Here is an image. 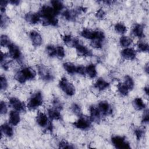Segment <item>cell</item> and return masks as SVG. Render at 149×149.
Segmentation results:
<instances>
[{"instance_id": "obj_27", "label": "cell", "mask_w": 149, "mask_h": 149, "mask_svg": "<svg viewBox=\"0 0 149 149\" xmlns=\"http://www.w3.org/2000/svg\"><path fill=\"white\" fill-rule=\"evenodd\" d=\"M114 31L120 36H123L127 32V27L126 25L122 22H117L113 26Z\"/></svg>"}, {"instance_id": "obj_43", "label": "cell", "mask_w": 149, "mask_h": 149, "mask_svg": "<svg viewBox=\"0 0 149 149\" xmlns=\"http://www.w3.org/2000/svg\"><path fill=\"white\" fill-rule=\"evenodd\" d=\"M9 23V18L5 13L1 14V27L2 29L5 28Z\"/></svg>"}, {"instance_id": "obj_42", "label": "cell", "mask_w": 149, "mask_h": 149, "mask_svg": "<svg viewBox=\"0 0 149 149\" xmlns=\"http://www.w3.org/2000/svg\"><path fill=\"white\" fill-rule=\"evenodd\" d=\"M149 122V113H148V109L147 108L143 110V113L141 115V123L144 125H147Z\"/></svg>"}, {"instance_id": "obj_19", "label": "cell", "mask_w": 149, "mask_h": 149, "mask_svg": "<svg viewBox=\"0 0 149 149\" xmlns=\"http://www.w3.org/2000/svg\"><path fill=\"white\" fill-rule=\"evenodd\" d=\"M1 137L3 136L7 138H12L14 136V130L13 126L9 122L3 123L1 126Z\"/></svg>"}, {"instance_id": "obj_37", "label": "cell", "mask_w": 149, "mask_h": 149, "mask_svg": "<svg viewBox=\"0 0 149 149\" xmlns=\"http://www.w3.org/2000/svg\"><path fill=\"white\" fill-rule=\"evenodd\" d=\"M0 83H1V92L2 91H5L9 86L8 84V80L6 77L5 75L1 74L0 77Z\"/></svg>"}, {"instance_id": "obj_33", "label": "cell", "mask_w": 149, "mask_h": 149, "mask_svg": "<svg viewBox=\"0 0 149 149\" xmlns=\"http://www.w3.org/2000/svg\"><path fill=\"white\" fill-rule=\"evenodd\" d=\"M47 55L50 58L56 57V45L53 44H48L45 47V48Z\"/></svg>"}, {"instance_id": "obj_21", "label": "cell", "mask_w": 149, "mask_h": 149, "mask_svg": "<svg viewBox=\"0 0 149 149\" xmlns=\"http://www.w3.org/2000/svg\"><path fill=\"white\" fill-rule=\"evenodd\" d=\"M93 87L98 91H104L109 88L110 83L103 78L97 79L93 84Z\"/></svg>"}, {"instance_id": "obj_49", "label": "cell", "mask_w": 149, "mask_h": 149, "mask_svg": "<svg viewBox=\"0 0 149 149\" xmlns=\"http://www.w3.org/2000/svg\"><path fill=\"white\" fill-rule=\"evenodd\" d=\"M143 91H144V94H145L147 97H148V92H149L148 86H144V87L143 88Z\"/></svg>"}, {"instance_id": "obj_13", "label": "cell", "mask_w": 149, "mask_h": 149, "mask_svg": "<svg viewBox=\"0 0 149 149\" xmlns=\"http://www.w3.org/2000/svg\"><path fill=\"white\" fill-rule=\"evenodd\" d=\"M24 20L31 25H37L41 23V19L39 13L37 12L30 11L24 15Z\"/></svg>"}, {"instance_id": "obj_29", "label": "cell", "mask_w": 149, "mask_h": 149, "mask_svg": "<svg viewBox=\"0 0 149 149\" xmlns=\"http://www.w3.org/2000/svg\"><path fill=\"white\" fill-rule=\"evenodd\" d=\"M80 34L83 38L91 41L94 37V30H91L88 28H83L80 31Z\"/></svg>"}, {"instance_id": "obj_32", "label": "cell", "mask_w": 149, "mask_h": 149, "mask_svg": "<svg viewBox=\"0 0 149 149\" xmlns=\"http://www.w3.org/2000/svg\"><path fill=\"white\" fill-rule=\"evenodd\" d=\"M123 83L126 86L129 91H132L135 86V83L133 78L129 75L126 74L123 77Z\"/></svg>"}, {"instance_id": "obj_14", "label": "cell", "mask_w": 149, "mask_h": 149, "mask_svg": "<svg viewBox=\"0 0 149 149\" xmlns=\"http://www.w3.org/2000/svg\"><path fill=\"white\" fill-rule=\"evenodd\" d=\"M137 55V51L132 47L125 48L120 51V56L125 60L134 61L136 59Z\"/></svg>"}, {"instance_id": "obj_30", "label": "cell", "mask_w": 149, "mask_h": 149, "mask_svg": "<svg viewBox=\"0 0 149 149\" xmlns=\"http://www.w3.org/2000/svg\"><path fill=\"white\" fill-rule=\"evenodd\" d=\"M116 89L118 93L122 97H127L129 93V90L123 82H119L116 84Z\"/></svg>"}, {"instance_id": "obj_6", "label": "cell", "mask_w": 149, "mask_h": 149, "mask_svg": "<svg viewBox=\"0 0 149 149\" xmlns=\"http://www.w3.org/2000/svg\"><path fill=\"white\" fill-rule=\"evenodd\" d=\"M37 74L39 77L45 82H49L54 80L55 76L52 70L47 66L43 64L37 65Z\"/></svg>"}, {"instance_id": "obj_35", "label": "cell", "mask_w": 149, "mask_h": 149, "mask_svg": "<svg viewBox=\"0 0 149 149\" xmlns=\"http://www.w3.org/2000/svg\"><path fill=\"white\" fill-rule=\"evenodd\" d=\"M12 43L9 37L5 34H3L1 36V47L2 48L7 47Z\"/></svg>"}, {"instance_id": "obj_31", "label": "cell", "mask_w": 149, "mask_h": 149, "mask_svg": "<svg viewBox=\"0 0 149 149\" xmlns=\"http://www.w3.org/2000/svg\"><path fill=\"white\" fill-rule=\"evenodd\" d=\"M136 51L141 53H147L149 51V45L147 42L140 40L136 44Z\"/></svg>"}, {"instance_id": "obj_28", "label": "cell", "mask_w": 149, "mask_h": 149, "mask_svg": "<svg viewBox=\"0 0 149 149\" xmlns=\"http://www.w3.org/2000/svg\"><path fill=\"white\" fill-rule=\"evenodd\" d=\"M133 42V40L132 38L126 35L120 36L119 39V44L120 46L123 48L130 47Z\"/></svg>"}, {"instance_id": "obj_15", "label": "cell", "mask_w": 149, "mask_h": 149, "mask_svg": "<svg viewBox=\"0 0 149 149\" xmlns=\"http://www.w3.org/2000/svg\"><path fill=\"white\" fill-rule=\"evenodd\" d=\"M89 118L93 123H99L102 118L98 107L95 105H91L88 108Z\"/></svg>"}, {"instance_id": "obj_24", "label": "cell", "mask_w": 149, "mask_h": 149, "mask_svg": "<svg viewBox=\"0 0 149 149\" xmlns=\"http://www.w3.org/2000/svg\"><path fill=\"white\" fill-rule=\"evenodd\" d=\"M132 106L133 108L137 111H143L145 109H146L147 105L144 100L140 97H135L133 101H132Z\"/></svg>"}, {"instance_id": "obj_16", "label": "cell", "mask_w": 149, "mask_h": 149, "mask_svg": "<svg viewBox=\"0 0 149 149\" xmlns=\"http://www.w3.org/2000/svg\"><path fill=\"white\" fill-rule=\"evenodd\" d=\"M63 44L69 48H75L80 42L78 38L70 34H65L62 37Z\"/></svg>"}, {"instance_id": "obj_23", "label": "cell", "mask_w": 149, "mask_h": 149, "mask_svg": "<svg viewBox=\"0 0 149 149\" xmlns=\"http://www.w3.org/2000/svg\"><path fill=\"white\" fill-rule=\"evenodd\" d=\"M49 5L51 6V7L54 10V11L55 12V13L58 16L59 15H61L62 12L66 9L65 5L62 1H59V0L51 1Z\"/></svg>"}, {"instance_id": "obj_48", "label": "cell", "mask_w": 149, "mask_h": 149, "mask_svg": "<svg viewBox=\"0 0 149 149\" xmlns=\"http://www.w3.org/2000/svg\"><path fill=\"white\" fill-rule=\"evenodd\" d=\"M20 3V1L18 0H10L9 1V3L13 6H18Z\"/></svg>"}, {"instance_id": "obj_22", "label": "cell", "mask_w": 149, "mask_h": 149, "mask_svg": "<svg viewBox=\"0 0 149 149\" xmlns=\"http://www.w3.org/2000/svg\"><path fill=\"white\" fill-rule=\"evenodd\" d=\"M60 110L50 107L47 109V114L52 120H60L62 119V115Z\"/></svg>"}, {"instance_id": "obj_45", "label": "cell", "mask_w": 149, "mask_h": 149, "mask_svg": "<svg viewBox=\"0 0 149 149\" xmlns=\"http://www.w3.org/2000/svg\"><path fill=\"white\" fill-rule=\"evenodd\" d=\"M58 147L60 148H73L74 146L65 140H61L58 143Z\"/></svg>"}, {"instance_id": "obj_20", "label": "cell", "mask_w": 149, "mask_h": 149, "mask_svg": "<svg viewBox=\"0 0 149 149\" xmlns=\"http://www.w3.org/2000/svg\"><path fill=\"white\" fill-rule=\"evenodd\" d=\"M20 113V112L13 109H12L9 112L8 122L13 126H16L20 123L21 117Z\"/></svg>"}, {"instance_id": "obj_47", "label": "cell", "mask_w": 149, "mask_h": 149, "mask_svg": "<svg viewBox=\"0 0 149 149\" xmlns=\"http://www.w3.org/2000/svg\"><path fill=\"white\" fill-rule=\"evenodd\" d=\"M9 3V1L6 0H1L0 3V10L1 13H5L6 8Z\"/></svg>"}, {"instance_id": "obj_25", "label": "cell", "mask_w": 149, "mask_h": 149, "mask_svg": "<svg viewBox=\"0 0 149 149\" xmlns=\"http://www.w3.org/2000/svg\"><path fill=\"white\" fill-rule=\"evenodd\" d=\"M86 75H87L90 79H95L97 76V66L95 64L91 63L85 66Z\"/></svg>"}, {"instance_id": "obj_38", "label": "cell", "mask_w": 149, "mask_h": 149, "mask_svg": "<svg viewBox=\"0 0 149 149\" xmlns=\"http://www.w3.org/2000/svg\"><path fill=\"white\" fill-rule=\"evenodd\" d=\"M134 134L137 141H140L145 134V130L141 127H136L133 130Z\"/></svg>"}, {"instance_id": "obj_12", "label": "cell", "mask_w": 149, "mask_h": 149, "mask_svg": "<svg viewBox=\"0 0 149 149\" xmlns=\"http://www.w3.org/2000/svg\"><path fill=\"white\" fill-rule=\"evenodd\" d=\"M29 37L32 45L34 47H40L43 42L41 33L36 30H31L29 32Z\"/></svg>"}, {"instance_id": "obj_36", "label": "cell", "mask_w": 149, "mask_h": 149, "mask_svg": "<svg viewBox=\"0 0 149 149\" xmlns=\"http://www.w3.org/2000/svg\"><path fill=\"white\" fill-rule=\"evenodd\" d=\"M56 58L59 59H63L66 56V51L63 46L61 45H56Z\"/></svg>"}, {"instance_id": "obj_40", "label": "cell", "mask_w": 149, "mask_h": 149, "mask_svg": "<svg viewBox=\"0 0 149 149\" xmlns=\"http://www.w3.org/2000/svg\"><path fill=\"white\" fill-rule=\"evenodd\" d=\"M106 15L105 10L102 8H100L95 12V17L99 20H102L105 18Z\"/></svg>"}, {"instance_id": "obj_18", "label": "cell", "mask_w": 149, "mask_h": 149, "mask_svg": "<svg viewBox=\"0 0 149 149\" xmlns=\"http://www.w3.org/2000/svg\"><path fill=\"white\" fill-rule=\"evenodd\" d=\"M144 29L143 24L141 23H135L133 25L131 29L132 34L133 37L141 40L145 37Z\"/></svg>"}, {"instance_id": "obj_34", "label": "cell", "mask_w": 149, "mask_h": 149, "mask_svg": "<svg viewBox=\"0 0 149 149\" xmlns=\"http://www.w3.org/2000/svg\"><path fill=\"white\" fill-rule=\"evenodd\" d=\"M70 110L72 111V112L76 116H77V117L81 116V115H83V112H82V109L81 107H80V105L76 103V102H73L70 105Z\"/></svg>"}, {"instance_id": "obj_5", "label": "cell", "mask_w": 149, "mask_h": 149, "mask_svg": "<svg viewBox=\"0 0 149 149\" xmlns=\"http://www.w3.org/2000/svg\"><path fill=\"white\" fill-rule=\"evenodd\" d=\"M58 87L68 97H73L76 94V89L74 85L65 76H63L60 79L58 82Z\"/></svg>"}, {"instance_id": "obj_7", "label": "cell", "mask_w": 149, "mask_h": 149, "mask_svg": "<svg viewBox=\"0 0 149 149\" xmlns=\"http://www.w3.org/2000/svg\"><path fill=\"white\" fill-rule=\"evenodd\" d=\"M92 122L88 116L83 114L78 117V119L73 122V126L77 129L82 131L88 130L92 126Z\"/></svg>"}, {"instance_id": "obj_1", "label": "cell", "mask_w": 149, "mask_h": 149, "mask_svg": "<svg viewBox=\"0 0 149 149\" xmlns=\"http://www.w3.org/2000/svg\"><path fill=\"white\" fill-rule=\"evenodd\" d=\"M38 12L41 17V23L43 26L57 27L59 24L58 15L50 5H42Z\"/></svg>"}, {"instance_id": "obj_11", "label": "cell", "mask_w": 149, "mask_h": 149, "mask_svg": "<svg viewBox=\"0 0 149 149\" xmlns=\"http://www.w3.org/2000/svg\"><path fill=\"white\" fill-rule=\"evenodd\" d=\"M97 106L103 117L112 115L113 113V108L111 104L107 100H101L99 101Z\"/></svg>"}, {"instance_id": "obj_44", "label": "cell", "mask_w": 149, "mask_h": 149, "mask_svg": "<svg viewBox=\"0 0 149 149\" xmlns=\"http://www.w3.org/2000/svg\"><path fill=\"white\" fill-rule=\"evenodd\" d=\"M9 105L5 101H1L0 102V113L1 115H5L8 111Z\"/></svg>"}, {"instance_id": "obj_8", "label": "cell", "mask_w": 149, "mask_h": 149, "mask_svg": "<svg viewBox=\"0 0 149 149\" xmlns=\"http://www.w3.org/2000/svg\"><path fill=\"white\" fill-rule=\"evenodd\" d=\"M8 55L12 61H15L18 63L22 62L23 54L19 47L16 44L12 43L8 47Z\"/></svg>"}, {"instance_id": "obj_4", "label": "cell", "mask_w": 149, "mask_h": 149, "mask_svg": "<svg viewBox=\"0 0 149 149\" xmlns=\"http://www.w3.org/2000/svg\"><path fill=\"white\" fill-rule=\"evenodd\" d=\"M36 122L37 125L43 129L45 132H52L54 129L52 120L49 118L47 113L38 111L36 116Z\"/></svg>"}, {"instance_id": "obj_17", "label": "cell", "mask_w": 149, "mask_h": 149, "mask_svg": "<svg viewBox=\"0 0 149 149\" xmlns=\"http://www.w3.org/2000/svg\"><path fill=\"white\" fill-rule=\"evenodd\" d=\"M76 55L79 57L86 58L93 56L92 51L86 45L80 42L75 48Z\"/></svg>"}, {"instance_id": "obj_26", "label": "cell", "mask_w": 149, "mask_h": 149, "mask_svg": "<svg viewBox=\"0 0 149 149\" xmlns=\"http://www.w3.org/2000/svg\"><path fill=\"white\" fill-rule=\"evenodd\" d=\"M62 68L63 70L69 75H74L76 74V65L69 61L65 62L62 63Z\"/></svg>"}, {"instance_id": "obj_39", "label": "cell", "mask_w": 149, "mask_h": 149, "mask_svg": "<svg viewBox=\"0 0 149 149\" xmlns=\"http://www.w3.org/2000/svg\"><path fill=\"white\" fill-rule=\"evenodd\" d=\"M104 41H101L97 40H93L90 41V46L95 49H101L104 44Z\"/></svg>"}, {"instance_id": "obj_41", "label": "cell", "mask_w": 149, "mask_h": 149, "mask_svg": "<svg viewBox=\"0 0 149 149\" xmlns=\"http://www.w3.org/2000/svg\"><path fill=\"white\" fill-rule=\"evenodd\" d=\"M51 104H52V107H54L60 111H62L63 108V103L61 102V101L59 98H58L56 97L52 99Z\"/></svg>"}, {"instance_id": "obj_3", "label": "cell", "mask_w": 149, "mask_h": 149, "mask_svg": "<svg viewBox=\"0 0 149 149\" xmlns=\"http://www.w3.org/2000/svg\"><path fill=\"white\" fill-rule=\"evenodd\" d=\"M44 102L42 93L37 90L33 92L28 99L26 104L27 108L29 111H35L41 107Z\"/></svg>"}, {"instance_id": "obj_9", "label": "cell", "mask_w": 149, "mask_h": 149, "mask_svg": "<svg viewBox=\"0 0 149 149\" xmlns=\"http://www.w3.org/2000/svg\"><path fill=\"white\" fill-rule=\"evenodd\" d=\"M8 105L12 109L20 113L26 112L27 108L26 104L16 97H10L8 99Z\"/></svg>"}, {"instance_id": "obj_50", "label": "cell", "mask_w": 149, "mask_h": 149, "mask_svg": "<svg viewBox=\"0 0 149 149\" xmlns=\"http://www.w3.org/2000/svg\"><path fill=\"white\" fill-rule=\"evenodd\" d=\"M144 69L145 73H146L147 74H148V63H147L144 65Z\"/></svg>"}, {"instance_id": "obj_2", "label": "cell", "mask_w": 149, "mask_h": 149, "mask_svg": "<svg viewBox=\"0 0 149 149\" xmlns=\"http://www.w3.org/2000/svg\"><path fill=\"white\" fill-rule=\"evenodd\" d=\"M37 72L31 66H25L17 70L14 74V79L20 84H24L36 78Z\"/></svg>"}, {"instance_id": "obj_10", "label": "cell", "mask_w": 149, "mask_h": 149, "mask_svg": "<svg viewBox=\"0 0 149 149\" xmlns=\"http://www.w3.org/2000/svg\"><path fill=\"white\" fill-rule=\"evenodd\" d=\"M112 144L115 148L118 149H129L131 148L129 142L124 136L115 135L111 138Z\"/></svg>"}, {"instance_id": "obj_46", "label": "cell", "mask_w": 149, "mask_h": 149, "mask_svg": "<svg viewBox=\"0 0 149 149\" xmlns=\"http://www.w3.org/2000/svg\"><path fill=\"white\" fill-rule=\"evenodd\" d=\"M76 74H78L80 76H86V70H85V66L82 65H79L76 66Z\"/></svg>"}]
</instances>
